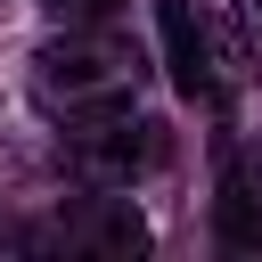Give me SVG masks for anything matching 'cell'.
I'll return each instance as SVG.
<instances>
[{
	"label": "cell",
	"mask_w": 262,
	"mask_h": 262,
	"mask_svg": "<svg viewBox=\"0 0 262 262\" xmlns=\"http://www.w3.org/2000/svg\"><path fill=\"white\" fill-rule=\"evenodd\" d=\"M33 246H49V254H139L147 246V221L131 213V196H74V205H57L41 229H33Z\"/></svg>",
	"instance_id": "3"
},
{
	"label": "cell",
	"mask_w": 262,
	"mask_h": 262,
	"mask_svg": "<svg viewBox=\"0 0 262 262\" xmlns=\"http://www.w3.org/2000/svg\"><path fill=\"white\" fill-rule=\"evenodd\" d=\"M139 90H147L139 41H123L106 25H66L57 41L33 49V106L49 123H90V115L139 106Z\"/></svg>",
	"instance_id": "1"
},
{
	"label": "cell",
	"mask_w": 262,
	"mask_h": 262,
	"mask_svg": "<svg viewBox=\"0 0 262 262\" xmlns=\"http://www.w3.org/2000/svg\"><path fill=\"white\" fill-rule=\"evenodd\" d=\"M49 16H66V25H115L131 0H41Z\"/></svg>",
	"instance_id": "7"
},
{
	"label": "cell",
	"mask_w": 262,
	"mask_h": 262,
	"mask_svg": "<svg viewBox=\"0 0 262 262\" xmlns=\"http://www.w3.org/2000/svg\"><path fill=\"white\" fill-rule=\"evenodd\" d=\"M229 57L262 66V0H229Z\"/></svg>",
	"instance_id": "6"
},
{
	"label": "cell",
	"mask_w": 262,
	"mask_h": 262,
	"mask_svg": "<svg viewBox=\"0 0 262 262\" xmlns=\"http://www.w3.org/2000/svg\"><path fill=\"white\" fill-rule=\"evenodd\" d=\"M156 25H164V66H172L180 98L221 106V98H229V49L196 25V8H188V0H156Z\"/></svg>",
	"instance_id": "4"
},
{
	"label": "cell",
	"mask_w": 262,
	"mask_h": 262,
	"mask_svg": "<svg viewBox=\"0 0 262 262\" xmlns=\"http://www.w3.org/2000/svg\"><path fill=\"white\" fill-rule=\"evenodd\" d=\"M213 221H221V246L229 254H262V139H237L229 147Z\"/></svg>",
	"instance_id": "5"
},
{
	"label": "cell",
	"mask_w": 262,
	"mask_h": 262,
	"mask_svg": "<svg viewBox=\"0 0 262 262\" xmlns=\"http://www.w3.org/2000/svg\"><path fill=\"white\" fill-rule=\"evenodd\" d=\"M164 164V123L139 115V106H115V115H90V123H66V172L82 188H131Z\"/></svg>",
	"instance_id": "2"
}]
</instances>
